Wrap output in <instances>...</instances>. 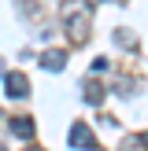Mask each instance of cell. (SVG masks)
<instances>
[{
  "instance_id": "obj_1",
  "label": "cell",
  "mask_w": 148,
  "mask_h": 151,
  "mask_svg": "<svg viewBox=\"0 0 148 151\" xmlns=\"http://www.w3.org/2000/svg\"><path fill=\"white\" fill-rule=\"evenodd\" d=\"M89 22H93L89 4L70 0V4H67V33H70V41H74V44H85V41H89Z\"/></svg>"
},
{
  "instance_id": "obj_2",
  "label": "cell",
  "mask_w": 148,
  "mask_h": 151,
  "mask_svg": "<svg viewBox=\"0 0 148 151\" xmlns=\"http://www.w3.org/2000/svg\"><path fill=\"white\" fill-rule=\"evenodd\" d=\"M67 140H70V147L96 151V137H93V129H89L85 122H74V125H70V133H67Z\"/></svg>"
},
{
  "instance_id": "obj_3",
  "label": "cell",
  "mask_w": 148,
  "mask_h": 151,
  "mask_svg": "<svg viewBox=\"0 0 148 151\" xmlns=\"http://www.w3.org/2000/svg\"><path fill=\"white\" fill-rule=\"evenodd\" d=\"M4 88H7V96H11V100H26V96H30L26 74H7V78H4Z\"/></svg>"
},
{
  "instance_id": "obj_4",
  "label": "cell",
  "mask_w": 148,
  "mask_h": 151,
  "mask_svg": "<svg viewBox=\"0 0 148 151\" xmlns=\"http://www.w3.org/2000/svg\"><path fill=\"white\" fill-rule=\"evenodd\" d=\"M7 129H11V137H19V140H33V122H30V118H11Z\"/></svg>"
},
{
  "instance_id": "obj_5",
  "label": "cell",
  "mask_w": 148,
  "mask_h": 151,
  "mask_svg": "<svg viewBox=\"0 0 148 151\" xmlns=\"http://www.w3.org/2000/svg\"><path fill=\"white\" fill-rule=\"evenodd\" d=\"M63 63H67V52H59V48H52V52H44V55H41V66H44V70H52V74L63 70Z\"/></svg>"
},
{
  "instance_id": "obj_6",
  "label": "cell",
  "mask_w": 148,
  "mask_h": 151,
  "mask_svg": "<svg viewBox=\"0 0 148 151\" xmlns=\"http://www.w3.org/2000/svg\"><path fill=\"white\" fill-rule=\"evenodd\" d=\"M85 103H93V107H100V103H104V88H100V81H85Z\"/></svg>"
},
{
  "instance_id": "obj_7",
  "label": "cell",
  "mask_w": 148,
  "mask_h": 151,
  "mask_svg": "<svg viewBox=\"0 0 148 151\" xmlns=\"http://www.w3.org/2000/svg\"><path fill=\"white\" fill-rule=\"evenodd\" d=\"M107 66H111V63H107V59H104V55H96V59H93V74H104V70H107Z\"/></svg>"
},
{
  "instance_id": "obj_8",
  "label": "cell",
  "mask_w": 148,
  "mask_h": 151,
  "mask_svg": "<svg viewBox=\"0 0 148 151\" xmlns=\"http://www.w3.org/2000/svg\"><path fill=\"white\" fill-rule=\"evenodd\" d=\"M144 144H148V133H144Z\"/></svg>"
},
{
  "instance_id": "obj_9",
  "label": "cell",
  "mask_w": 148,
  "mask_h": 151,
  "mask_svg": "<svg viewBox=\"0 0 148 151\" xmlns=\"http://www.w3.org/2000/svg\"><path fill=\"white\" fill-rule=\"evenodd\" d=\"M30 151H37V147H30Z\"/></svg>"
},
{
  "instance_id": "obj_10",
  "label": "cell",
  "mask_w": 148,
  "mask_h": 151,
  "mask_svg": "<svg viewBox=\"0 0 148 151\" xmlns=\"http://www.w3.org/2000/svg\"><path fill=\"white\" fill-rule=\"evenodd\" d=\"M0 151H4V147H0Z\"/></svg>"
}]
</instances>
